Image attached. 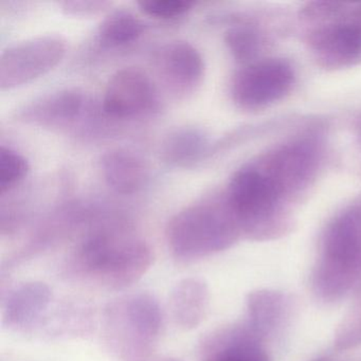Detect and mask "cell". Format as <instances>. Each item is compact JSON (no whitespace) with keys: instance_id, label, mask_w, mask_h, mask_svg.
Instances as JSON below:
<instances>
[{"instance_id":"5","label":"cell","mask_w":361,"mask_h":361,"mask_svg":"<svg viewBox=\"0 0 361 361\" xmlns=\"http://www.w3.org/2000/svg\"><path fill=\"white\" fill-rule=\"evenodd\" d=\"M225 195L242 233L249 238L269 240L286 231L288 225L281 213L283 196L259 169L247 166L238 170Z\"/></svg>"},{"instance_id":"20","label":"cell","mask_w":361,"mask_h":361,"mask_svg":"<svg viewBox=\"0 0 361 361\" xmlns=\"http://www.w3.org/2000/svg\"><path fill=\"white\" fill-rule=\"evenodd\" d=\"M225 41L233 58L238 63L246 65L253 63L263 45L259 31L246 25L229 29L226 33Z\"/></svg>"},{"instance_id":"2","label":"cell","mask_w":361,"mask_h":361,"mask_svg":"<svg viewBox=\"0 0 361 361\" xmlns=\"http://www.w3.org/2000/svg\"><path fill=\"white\" fill-rule=\"evenodd\" d=\"M242 234L226 196L185 207L171 219L166 227L169 248L173 257L183 263L227 250Z\"/></svg>"},{"instance_id":"6","label":"cell","mask_w":361,"mask_h":361,"mask_svg":"<svg viewBox=\"0 0 361 361\" xmlns=\"http://www.w3.org/2000/svg\"><path fill=\"white\" fill-rule=\"evenodd\" d=\"M67 52V42L56 35H39L18 42L0 56V88L20 87L58 66Z\"/></svg>"},{"instance_id":"24","label":"cell","mask_w":361,"mask_h":361,"mask_svg":"<svg viewBox=\"0 0 361 361\" xmlns=\"http://www.w3.org/2000/svg\"><path fill=\"white\" fill-rule=\"evenodd\" d=\"M62 11L67 16H75V18H90L96 16L103 12L107 11L111 7L109 1H101V0H66L60 3Z\"/></svg>"},{"instance_id":"13","label":"cell","mask_w":361,"mask_h":361,"mask_svg":"<svg viewBox=\"0 0 361 361\" xmlns=\"http://www.w3.org/2000/svg\"><path fill=\"white\" fill-rule=\"evenodd\" d=\"M202 355V361H271L263 339L245 322L211 334Z\"/></svg>"},{"instance_id":"18","label":"cell","mask_w":361,"mask_h":361,"mask_svg":"<svg viewBox=\"0 0 361 361\" xmlns=\"http://www.w3.org/2000/svg\"><path fill=\"white\" fill-rule=\"evenodd\" d=\"M208 286L198 278L180 281L173 289L170 308L175 323L180 329L191 331L200 326L208 312Z\"/></svg>"},{"instance_id":"26","label":"cell","mask_w":361,"mask_h":361,"mask_svg":"<svg viewBox=\"0 0 361 361\" xmlns=\"http://www.w3.org/2000/svg\"><path fill=\"white\" fill-rule=\"evenodd\" d=\"M160 361H177V360H172V359H166V360H160Z\"/></svg>"},{"instance_id":"22","label":"cell","mask_w":361,"mask_h":361,"mask_svg":"<svg viewBox=\"0 0 361 361\" xmlns=\"http://www.w3.org/2000/svg\"><path fill=\"white\" fill-rule=\"evenodd\" d=\"M334 344L340 350L361 345V293L353 302L335 331Z\"/></svg>"},{"instance_id":"4","label":"cell","mask_w":361,"mask_h":361,"mask_svg":"<svg viewBox=\"0 0 361 361\" xmlns=\"http://www.w3.org/2000/svg\"><path fill=\"white\" fill-rule=\"evenodd\" d=\"M162 326V312L154 295L130 293L109 304L103 331L109 350L122 361H145L153 352Z\"/></svg>"},{"instance_id":"15","label":"cell","mask_w":361,"mask_h":361,"mask_svg":"<svg viewBox=\"0 0 361 361\" xmlns=\"http://www.w3.org/2000/svg\"><path fill=\"white\" fill-rule=\"evenodd\" d=\"M101 170L107 185L122 195L138 193L149 178L147 161L128 149L107 151L101 158Z\"/></svg>"},{"instance_id":"21","label":"cell","mask_w":361,"mask_h":361,"mask_svg":"<svg viewBox=\"0 0 361 361\" xmlns=\"http://www.w3.org/2000/svg\"><path fill=\"white\" fill-rule=\"evenodd\" d=\"M29 172L28 161L24 156L10 147H0V194L5 196L8 192L18 187Z\"/></svg>"},{"instance_id":"1","label":"cell","mask_w":361,"mask_h":361,"mask_svg":"<svg viewBox=\"0 0 361 361\" xmlns=\"http://www.w3.org/2000/svg\"><path fill=\"white\" fill-rule=\"evenodd\" d=\"M153 263L151 247L142 238L115 226L88 232L68 257L71 278L100 288H126L140 280Z\"/></svg>"},{"instance_id":"12","label":"cell","mask_w":361,"mask_h":361,"mask_svg":"<svg viewBox=\"0 0 361 361\" xmlns=\"http://www.w3.org/2000/svg\"><path fill=\"white\" fill-rule=\"evenodd\" d=\"M310 46L324 68H348L361 60V28L352 24L326 25L310 35Z\"/></svg>"},{"instance_id":"7","label":"cell","mask_w":361,"mask_h":361,"mask_svg":"<svg viewBox=\"0 0 361 361\" xmlns=\"http://www.w3.org/2000/svg\"><path fill=\"white\" fill-rule=\"evenodd\" d=\"M293 82V71L283 61L253 62L243 67L234 77L232 99L243 109H264L282 100L290 92Z\"/></svg>"},{"instance_id":"19","label":"cell","mask_w":361,"mask_h":361,"mask_svg":"<svg viewBox=\"0 0 361 361\" xmlns=\"http://www.w3.org/2000/svg\"><path fill=\"white\" fill-rule=\"evenodd\" d=\"M145 23L128 10L111 12L99 26V42L105 47H119L137 41L145 33Z\"/></svg>"},{"instance_id":"14","label":"cell","mask_w":361,"mask_h":361,"mask_svg":"<svg viewBox=\"0 0 361 361\" xmlns=\"http://www.w3.org/2000/svg\"><path fill=\"white\" fill-rule=\"evenodd\" d=\"M51 302L52 291L45 283H20L9 291L4 301V324L12 331H30L43 320Z\"/></svg>"},{"instance_id":"10","label":"cell","mask_w":361,"mask_h":361,"mask_svg":"<svg viewBox=\"0 0 361 361\" xmlns=\"http://www.w3.org/2000/svg\"><path fill=\"white\" fill-rule=\"evenodd\" d=\"M85 94L77 88H63L33 99L18 109L20 121L41 128H67L75 126L86 111Z\"/></svg>"},{"instance_id":"23","label":"cell","mask_w":361,"mask_h":361,"mask_svg":"<svg viewBox=\"0 0 361 361\" xmlns=\"http://www.w3.org/2000/svg\"><path fill=\"white\" fill-rule=\"evenodd\" d=\"M137 5L147 16L169 20L187 13L195 3L192 0H141Z\"/></svg>"},{"instance_id":"3","label":"cell","mask_w":361,"mask_h":361,"mask_svg":"<svg viewBox=\"0 0 361 361\" xmlns=\"http://www.w3.org/2000/svg\"><path fill=\"white\" fill-rule=\"evenodd\" d=\"M361 283V204L334 219L325 232L312 287L323 301L336 302Z\"/></svg>"},{"instance_id":"11","label":"cell","mask_w":361,"mask_h":361,"mask_svg":"<svg viewBox=\"0 0 361 361\" xmlns=\"http://www.w3.org/2000/svg\"><path fill=\"white\" fill-rule=\"evenodd\" d=\"M316 169L317 155L312 145L295 142L274 152L264 173L284 198L304 189L314 177Z\"/></svg>"},{"instance_id":"25","label":"cell","mask_w":361,"mask_h":361,"mask_svg":"<svg viewBox=\"0 0 361 361\" xmlns=\"http://www.w3.org/2000/svg\"><path fill=\"white\" fill-rule=\"evenodd\" d=\"M314 361H335L334 359L331 358H327V357H325V358H319L316 359V360Z\"/></svg>"},{"instance_id":"16","label":"cell","mask_w":361,"mask_h":361,"mask_svg":"<svg viewBox=\"0 0 361 361\" xmlns=\"http://www.w3.org/2000/svg\"><path fill=\"white\" fill-rule=\"evenodd\" d=\"M290 310V300L285 293L259 289L247 297L245 323L264 340L286 322Z\"/></svg>"},{"instance_id":"9","label":"cell","mask_w":361,"mask_h":361,"mask_svg":"<svg viewBox=\"0 0 361 361\" xmlns=\"http://www.w3.org/2000/svg\"><path fill=\"white\" fill-rule=\"evenodd\" d=\"M154 64L166 90L178 98L193 94L204 79V59L189 42L164 44L156 52Z\"/></svg>"},{"instance_id":"17","label":"cell","mask_w":361,"mask_h":361,"mask_svg":"<svg viewBox=\"0 0 361 361\" xmlns=\"http://www.w3.org/2000/svg\"><path fill=\"white\" fill-rule=\"evenodd\" d=\"M210 152V141L204 130L195 126H181L171 130L160 145L164 162L176 168H193Z\"/></svg>"},{"instance_id":"8","label":"cell","mask_w":361,"mask_h":361,"mask_svg":"<svg viewBox=\"0 0 361 361\" xmlns=\"http://www.w3.org/2000/svg\"><path fill=\"white\" fill-rule=\"evenodd\" d=\"M157 105L155 84L141 69L126 67L109 78L102 103L109 117L133 119L152 113Z\"/></svg>"}]
</instances>
